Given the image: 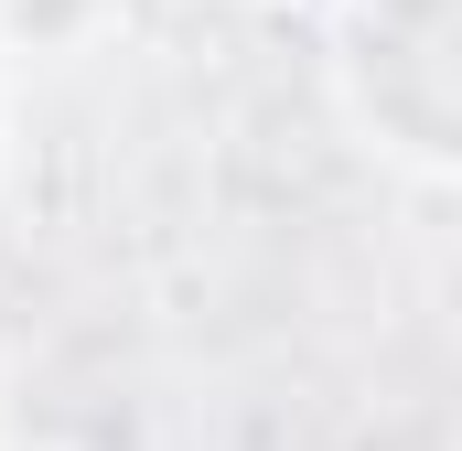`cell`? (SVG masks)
Instances as JSON below:
<instances>
[{"label": "cell", "instance_id": "cell-3", "mask_svg": "<svg viewBox=\"0 0 462 451\" xmlns=\"http://www.w3.org/2000/svg\"><path fill=\"white\" fill-rule=\"evenodd\" d=\"M0 451H54V441H0Z\"/></svg>", "mask_w": 462, "mask_h": 451}, {"label": "cell", "instance_id": "cell-1", "mask_svg": "<svg viewBox=\"0 0 462 451\" xmlns=\"http://www.w3.org/2000/svg\"><path fill=\"white\" fill-rule=\"evenodd\" d=\"M323 87L355 151L409 183L462 172V0H323Z\"/></svg>", "mask_w": 462, "mask_h": 451}, {"label": "cell", "instance_id": "cell-2", "mask_svg": "<svg viewBox=\"0 0 462 451\" xmlns=\"http://www.w3.org/2000/svg\"><path fill=\"white\" fill-rule=\"evenodd\" d=\"M11 108H22V65L0 54V161H11Z\"/></svg>", "mask_w": 462, "mask_h": 451}]
</instances>
